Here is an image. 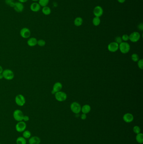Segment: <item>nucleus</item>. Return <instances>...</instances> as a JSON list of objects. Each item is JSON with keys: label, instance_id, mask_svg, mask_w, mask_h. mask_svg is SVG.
Wrapping results in <instances>:
<instances>
[{"label": "nucleus", "instance_id": "obj_1", "mask_svg": "<svg viewBox=\"0 0 143 144\" xmlns=\"http://www.w3.org/2000/svg\"><path fill=\"white\" fill-rule=\"evenodd\" d=\"M2 75L3 78L6 80H11L14 78V73L12 70L9 69H6L3 70Z\"/></svg>", "mask_w": 143, "mask_h": 144}, {"label": "nucleus", "instance_id": "obj_2", "mask_svg": "<svg viewBox=\"0 0 143 144\" xmlns=\"http://www.w3.org/2000/svg\"><path fill=\"white\" fill-rule=\"evenodd\" d=\"M24 116V113L22 111L18 109L14 111L13 113V117L15 120L17 122L22 121Z\"/></svg>", "mask_w": 143, "mask_h": 144}, {"label": "nucleus", "instance_id": "obj_3", "mask_svg": "<svg viewBox=\"0 0 143 144\" xmlns=\"http://www.w3.org/2000/svg\"><path fill=\"white\" fill-rule=\"evenodd\" d=\"M119 49L123 54H126L130 50V46L129 44L125 42H122L119 45Z\"/></svg>", "mask_w": 143, "mask_h": 144}, {"label": "nucleus", "instance_id": "obj_4", "mask_svg": "<svg viewBox=\"0 0 143 144\" xmlns=\"http://www.w3.org/2000/svg\"><path fill=\"white\" fill-rule=\"evenodd\" d=\"M26 128V124L24 121L18 122L15 126L16 130L17 132L21 133L24 132Z\"/></svg>", "mask_w": 143, "mask_h": 144}, {"label": "nucleus", "instance_id": "obj_5", "mask_svg": "<svg viewBox=\"0 0 143 144\" xmlns=\"http://www.w3.org/2000/svg\"><path fill=\"white\" fill-rule=\"evenodd\" d=\"M15 102L17 105L19 106H23L25 105L26 99L23 95L18 94L15 97Z\"/></svg>", "mask_w": 143, "mask_h": 144}, {"label": "nucleus", "instance_id": "obj_6", "mask_svg": "<svg viewBox=\"0 0 143 144\" xmlns=\"http://www.w3.org/2000/svg\"><path fill=\"white\" fill-rule=\"evenodd\" d=\"M31 31L29 28H23L20 31V35L22 38L26 39L29 38L31 35Z\"/></svg>", "mask_w": 143, "mask_h": 144}, {"label": "nucleus", "instance_id": "obj_7", "mask_svg": "<svg viewBox=\"0 0 143 144\" xmlns=\"http://www.w3.org/2000/svg\"><path fill=\"white\" fill-rule=\"evenodd\" d=\"M81 105L78 102H73L71 104V110L75 114H79L81 111Z\"/></svg>", "mask_w": 143, "mask_h": 144}, {"label": "nucleus", "instance_id": "obj_8", "mask_svg": "<svg viewBox=\"0 0 143 144\" xmlns=\"http://www.w3.org/2000/svg\"><path fill=\"white\" fill-rule=\"evenodd\" d=\"M55 98L59 102H62L65 101L67 99L66 94L62 91H59L56 93Z\"/></svg>", "mask_w": 143, "mask_h": 144}, {"label": "nucleus", "instance_id": "obj_9", "mask_svg": "<svg viewBox=\"0 0 143 144\" xmlns=\"http://www.w3.org/2000/svg\"><path fill=\"white\" fill-rule=\"evenodd\" d=\"M141 35L139 32H132L129 36V40L131 42L135 43L137 42L140 39Z\"/></svg>", "mask_w": 143, "mask_h": 144}, {"label": "nucleus", "instance_id": "obj_10", "mask_svg": "<svg viewBox=\"0 0 143 144\" xmlns=\"http://www.w3.org/2000/svg\"><path fill=\"white\" fill-rule=\"evenodd\" d=\"M103 9L100 6H96L94 8L93 10V14L95 17H100L103 14Z\"/></svg>", "mask_w": 143, "mask_h": 144}, {"label": "nucleus", "instance_id": "obj_11", "mask_svg": "<svg viewBox=\"0 0 143 144\" xmlns=\"http://www.w3.org/2000/svg\"><path fill=\"white\" fill-rule=\"evenodd\" d=\"M13 8L17 12L21 13L24 11V7L23 3L20 2H17L15 3Z\"/></svg>", "mask_w": 143, "mask_h": 144}, {"label": "nucleus", "instance_id": "obj_12", "mask_svg": "<svg viewBox=\"0 0 143 144\" xmlns=\"http://www.w3.org/2000/svg\"><path fill=\"white\" fill-rule=\"evenodd\" d=\"M119 49V44L116 42H112L108 46V49L110 52H114Z\"/></svg>", "mask_w": 143, "mask_h": 144}, {"label": "nucleus", "instance_id": "obj_13", "mask_svg": "<svg viewBox=\"0 0 143 144\" xmlns=\"http://www.w3.org/2000/svg\"><path fill=\"white\" fill-rule=\"evenodd\" d=\"M31 11L34 12H38L41 10V6L38 2H33L30 6Z\"/></svg>", "mask_w": 143, "mask_h": 144}, {"label": "nucleus", "instance_id": "obj_14", "mask_svg": "<svg viewBox=\"0 0 143 144\" xmlns=\"http://www.w3.org/2000/svg\"><path fill=\"white\" fill-rule=\"evenodd\" d=\"M62 84L60 82H57L53 86V91H52V94H55L56 93L60 91L62 88Z\"/></svg>", "mask_w": 143, "mask_h": 144}, {"label": "nucleus", "instance_id": "obj_15", "mask_svg": "<svg viewBox=\"0 0 143 144\" xmlns=\"http://www.w3.org/2000/svg\"><path fill=\"white\" fill-rule=\"evenodd\" d=\"M41 143V139L38 136H33L29 138V144H40Z\"/></svg>", "mask_w": 143, "mask_h": 144}, {"label": "nucleus", "instance_id": "obj_16", "mask_svg": "<svg viewBox=\"0 0 143 144\" xmlns=\"http://www.w3.org/2000/svg\"><path fill=\"white\" fill-rule=\"evenodd\" d=\"M133 116L131 113H127L125 114L123 117V120L126 123H130L133 120Z\"/></svg>", "mask_w": 143, "mask_h": 144}, {"label": "nucleus", "instance_id": "obj_17", "mask_svg": "<svg viewBox=\"0 0 143 144\" xmlns=\"http://www.w3.org/2000/svg\"><path fill=\"white\" fill-rule=\"evenodd\" d=\"M27 43L29 46L33 47L37 45L38 40L36 38L34 37L29 38V39H28Z\"/></svg>", "mask_w": 143, "mask_h": 144}, {"label": "nucleus", "instance_id": "obj_18", "mask_svg": "<svg viewBox=\"0 0 143 144\" xmlns=\"http://www.w3.org/2000/svg\"><path fill=\"white\" fill-rule=\"evenodd\" d=\"M83 23V19L81 17H77L74 20V24L77 27H79L82 25Z\"/></svg>", "mask_w": 143, "mask_h": 144}, {"label": "nucleus", "instance_id": "obj_19", "mask_svg": "<svg viewBox=\"0 0 143 144\" xmlns=\"http://www.w3.org/2000/svg\"><path fill=\"white\" fill-rule=\"evenodd\" d=\"M42 11L43 14H44L45 15L47 16L50 15L51 14V10L50 7L46 6L42 7Z\"/></svg>", "mask_w": 143, "mask_h": 144}, {"label": "nucleus", "instance_id": "obj_20", "mask_svg": "<svg viewBox=\"0 0 143 144\" xmlns=\"http://www.w3.org/2000/svg\"><path fill=\"white\" fill-rule=\"evenodd\" d=\"M81 111L84 114H87L89 113L91 111V107L88 105H85L82 107L81 108Z\"/></svg>", "mask_w": 143, "mask_h": 144}, {"label": "nucleus", "instance_id": "obj_21", "mask_svg": "<svg viewBox=\"0 0 143 144\" xmlns=\"http://www.w3.org/2000/svg\"><path fill=\"white\" fill-rule=\"evenodd\" d=\"M17 144H26V139L23 137H19L16 140Z\"/></svg>", "mask_w": 143, "mask_h": 144}, {"label": "nucleus", "instance_id": "obj_22", "mask_svg": "<svg viewBox=\"0 0 143 144\" xmlns=\"http://www.w3.org/2000/svg\"><path fill=\"white\" fill-rule=\"evenodd\" d=\"M101 23L100 17H95L92 20V23L95 26H97L100 25Z\"/></svg>", "mask_w": 143, "mask_h": 144}, {"label": "nucleus", "instance_id": "obj_23", "mask_svg": "<svg viewBox=\"0 0 143 144\" xmlns=\"http://www.w3.org/2000/svg\"><path fill=\"white\" fill-rule=\"evenodd\" d=\"M50 0H39L38 3L41 7H43L47 6Z\"/></svg>", "mask_w": 143, "mask_h": 144}, {"label": "nucleus", "instance_id": "obj_24", "mask_svg": "<svg viewBox=\"0 0 143 144\" xmlns=\"http://www.w3.org/2000/svg\"><path fill=\"white\" fill-rule=\"evenodd\" d=\"M136 140L138 143L142 144L143 143V135L142 133H139L137 134L136 137Z\"/></svg>", "mask_w": 143, "mask_h": 144}, {"label": "nucleus", "instance_id": "obj_25", "mask_svg": "<svg viewBox=\"0 0 143 144\" xmlns=\"http://www.w3.org/2000/svg\"><path fill=\"white\" fill-rule=\"evenodd\" d=\"M22 136L23 137L26 139H29L31 137V133L29 130H25L24 132H23Z\"/></svg>", "mask_w": 143, "mask_h": 144}, {"label": "nucleus", "instance_id": "obj_26", "mask_svg": "<svg viewBox=\"0 0 143 144\" xmlns=\"http://www.w3.org/2000/svg\"><path fill=\"white\" fill-rule=\"evenodd\" d=\"M5 2L6 5L12 8L14 6V4L15 3L14 0H5Z\"/></svg>", "mask_w": 143, "mask_h": 144}, {"label": "nucleus", "instance_id": "obj_27", "mask_svg": "<svg viewBox=\"0 0 143 144\" xmlns=\"http://www.w3.org/2000/svg\"><path fill=\"white\" fill-rule=\"evenodd\" d=\"M131 59L134 62H136L139 60V57L136 54H133L131 55Z\"/></svg>", "mask_w": 143, "mask_h": 144}, {"label": "nucleus", "instance_id": "obj_28", "mask_svg": "<svg viewBox=\"0 0 143 144\" xmlns=\"http://www.w3.org/2000/svg\"><path fill=\"white\" fill-rule=\"evenodd\" d=\"M45 44H46V42L44 40L40 39V40H39L38 41L37 44L39 46L42 47V46H44L45 45Z\"/></svg>", "mask_w": 143, "mask_h": 144}, {"label": "nucleus", "instance_id": "obj_29", "mask_svg": "<svg viewBox=\"0 0 143 144\" xmlns=\"http://www.w3.org/2000/svg\"><path fill=\"white\" fill-rule=\"evenodd\" d=\"M133 132L136 134H138L140 133L141 129L139 126H135L133 128Z\"/></svg>", "mask_w": 143, "mask_h": 144}, {"label": "nucleus", "instance_id": "obj_30", "mask_svg": "<svg viewBox=\"0 0 143 144\" xmlns=\"http://www.w3.org/2000/svg\"><path fill=\"white\" fill-rule=\"evenodd\" d=\"M138 65L139 68L141 70H142L143 68V60L142 59H140L138 61Z\"/></svg>", "mask_w": 143, "mask_h": 144}, {"label": "nucleus", "instance_id": "obj_31", "mask_svg": "<svg viewBox=\"0 0 143 144\" xmlns=\"http://www.w3.org/2000/svg\"><path fill=\"white\" fill-rule=\"evenodd\" d=\"M122 41L123 40L122 39V38H121V37L118 36L115 38V42L117 43H118V44L121 43L122 42Z\"/></svg>", "mask_w": 143, "mask_h": 144}, {"label": "nucleus", "instance_id": "obj_32", "mask_svg": "<svg viewBox=\"0 0 143 144\" xmlns=\"http://www.w3.org/2000/svg\"><path fill=\"white\" fill-rule=\"evenodd\" d=\"M121 38L123 41H127L129 40V35H128L127 34H124L123 35Z\"/></svg>", "mask_w": 143, "mask_h": 144}, {"label": "nucleus", "instance_id": "obj_33", "mask_svg": "<svg viewBox=\"0 0 143 144\" xmlns=\"http://www.w3.org/2000/svg\"><path fill=\"white\" fill-rule=\"evenodd\" d=\"M138 29L141 30V31H143V25L142 23H141L138 26Z\"/></svg>", "mask_w": 143, "mask_h": 144}, {"label": "nucleus", "instance_id": "obj_34", "mask_svg": "<svg viewBox=\"0 0 143 144\" xmlns=\"http://www.w3.org/2000/svg\"><path fill=\"white\" fill-rule=\"evenodd\" d=\"M29 120V116H27V115H24L23 121L24 122H27Z\"/></svg>", "mask_w": 143, "mask_h": 144}, {"label": "nucleus", "instance_id": "obj_35", "mask_svg": "<svg viewBox=\"0 0 143 144\" xmlns=\"http://www.w3.org/2000/svg\"><path fill=\"white\" fill-rule=\"evenodd\" d=\"M86 118V114H82V115H81V118L82 120H85Z\"/></svg>", "mask_w": 143, "mask_h": 144}, {"label": "nucleus", "instance_id": "obj_36", "mask_svg": "<svg viewBox=\"0 0 143 144\" xmlns=\"http://www.w3.org/2000/svg\"><path fill=\"white\" fill-rule=\"evenodd\" d=\"M18 2H20V3H26V2L28 1V0H18Z\"/></svg>", "mask_w": 143, "mask_h": 144}, {"label": "nucleus", "instance_id": "obj_37", "mask_svg": "<svg viewBox=\"0 0 143 144\" xmlns=\"http://www.w3.org/2000/svg\"><path fill=\"white\" fill-rule=\"evenodd\" d=\"M118 1L119 3H124L126 0H117Z\"/></svg>", "mask_w": 143, "mask_h": 144}, {"label": "nucleus", "instance_id": "obj_38", "mask_svg": "<svg viewBox=\"0 0 143 144\" xmlns=\"http://www.w3.org/2000/svg\"><path fill=\"white\" fill-rule=\"evenodd\" d=\"M3 68H2L1 66L0 65V74H2V73H3Z\"/></svg>", "mask_w": 143, "mask_h": 144}, {"label": "nucleus", "instance_id": "obj_39", "mask_svg": "<svg viewBox=\"0 0 143 144\" xmlns=\"http://www.w3.org/2000/svg\"><path fill=\"white\" fill-rule=\"evenodd\" d=\"M3 78V77L2 73V74H0V79H2Z\"/></svg>", "mask_w": 143, "mask_h": 144}, {"label": "nucleus", "instance_id": "obj_40", "mask_svg": "<svg viewBox=\"0 0 143 144\" xmlns=\"http://www.w3.org/2000/svg\"><path fill=\"white\" fill-rule=\"evenodd\" d=\"M32 1H33L34 2H37L39 1V0H32Z\"/></svg>", "mask_w": 143, "mask_h": 144}, {"label": "nucleus", "instance_id": "obj_41", "mask_svg": "<svg viewBox=\"0 0 143 144\" xmlns=\"http://www.w3.org/2000/svg\"></svg>", "mask_w": 143, "mask_h": 144}]
</instances>
